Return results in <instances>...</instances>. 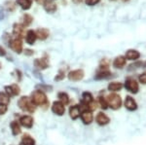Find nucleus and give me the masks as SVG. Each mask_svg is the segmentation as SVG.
I'll return each mask as SVG.
<instances>
[{"instance_id":"35","label":"nucleus","mask_w":146,"mask_h":145,"mask_svg":"<svg viewBox=\"0 0 146 145\" xmlns=\"http://www.w3.org/2000/svg\"><path fill=\"white\" fill-rule=\"evenodd\" d=\"M86 4L88 6H95L96 4H98L100 2V0H86Z\"/></svg>"},{"instance_id":"18","label":"nucleus","mask_w":146,"mask_h":145,"mask_svg":"<svg viewBox=\"0 0 146 145\" xmlns=\"http://www.w3.org/2000/svg\"><path fill=\"white\" fill-rule=\"evenodd\" d=\"M25 38V42H27L28 45H33L35 43V41L37 40L36 33H35V31H33V30H31V29L27 31Z\"/></svg>"},{"instance_id":"26","label":"nucleus","mask_w":146,"mask_h":145,"mask_svg":"<svg viewBox=\"0 0 146 145\" xmlns=\"http://www.w3.org/2000/svg\"><path fill=\"white\" fill-rule=\"evenodd\" d=\"M17 4L23 10H29L31 8L32 1L31 0H17Z\"/></svg>"},{"instance_id":"8","label":"nucleus","mask_w":146,"mask_h":145,"mask_svg":"<svg viewBox=\"0 0 146 145\" xmlns=\"http://www.w3.org/2000/svg\"><path fill=\"white\" fill-rule=\"evenodd\" d=\"M18 122L20 123L21 127L27 128H31L33 127L34 120L30 115H23L20 117Z\"/></svg>"},{"instance_id":"23","label":"nucleus","mask_w":146,"mask_h":145,"mask_svg":"<svg viewBox=\"0 0 146 145\" xmlns=\"http://www.w3.org/2000/svg\"><path fill=\"white\" fill-rule=\"evenodd\" d=\"M10 128H11V132L13 135H18L22 132V128H21V125L18 121H13V122H11Z\"/></svg>"},{"instance_id":"11","label":"nucleus","mask_w":146,"mask_h":145,"mask_svg":"<svg viewBox=\"0 0 146 145\" xmlns=\"http://www.w3.org/2000/svg\"><path fill=\"white\" fill-rule=\"evenodd\" d=\"M124 105L126 107L127 110L133 112V111H135L137 109V103L133 97L131 95H127L126 99H125V101H124Z\"/></svg>"},{"instance_id":"42","label":"nucleus","mask_w":146,"mask_h":145,"mask_svg":"<svg viewBox=\"0 0 146 145\" xmlns=\"http://www.w3.org/2000/svg\"><path fill=\"white\" fill-rule=\"evenodd\" d=\"M0 69H1V62H0Z\"/></svg>"},{"instance_id":"9","label":"nucleus","mask_w":146,"mask_h":145,"mask_svg":"<svg viewBox=\"0 0 146 145\" xmlns=\"http://www.w3.org/2000/svg\"><path fill=\"white\" fill-rule=\"evenodd\" d=\"M9 47L17 54H21L23 52V42L21 39L13 38L9 41Z\"/></svg>"},{"instance_id":"16","label":"nucleus","mask_w":146,"mask_h":145,"mask_svg":"<svg viewBox=\"0 0 146 145\" xmlns=\"http://www.w3.org/2000/svg\"><path fill=\"white\" fill-rule=\"evenodd\" d=\"M81 115V110H80L79 105H72L69 107V116L72 120H77Z\"/></svg>"},{"instance_id":"40","label":"nucleus","mask_w":146,"mask_h":145,"mask_svg":"<svg viewBox=\"0 0 146 145\" xmlns=\"http://www.w3.org/2000/svg\"><path fill=\"white\" fill-rule=\"evenodd\" d=\"M73 1H74L75 3H80V2H82L83 0H73Z\"/></svg>"},{"instance_id":"22","label":"nucleus","mask_w":146,"mask_h":145,"mask_svg":"<svg viewBox=\"0 0 146 145\" xmlns=\"http://www.w3.org/2000/svg\"><path fill=\"white\" fill-rule=\"evenodd\" d=\"M35 33H36L37 39H39V40H46L49 37V35H50V31L47 28H38L35 31Z\"/></svg>"},{"instance_id":"33","label":"nucleus","mask_w":146,"mask_h":145,"mask_svg":"<svg viewBox=\"0 0 146 145\" xmlns=\"http://www.w3.org/2000/svg\"><path fill=\"white\" fill-rule=\"evenodd\" d=\"M108 65H109V62H108L106 58H104V60H102L100 62V69H103V70L108 69Z\"/></svg>"},{"instance_id":"15","label":"nucleus","mask_w":146,"mask_h":145,"mask_svg":"<svg viewBox=\"0 0 146 145\" xmlns=\"http://www.w3.org/2000/svg\"><path fill=\"white\" fill-rule=\"evenodd\" d=\"M126 62L127 60L125 58V56H118V57H116L114 58V60H113V66L117 69H122L126 65Z\"/></svg>"},{"instance_id":"2","label":"nucleus","mask_w":146,"mask_h":145,"mask_svg":"<svg viewBox=\"0 0 146 145\" xmlns=\"http://www.w3.org/2000/svg\"><path fill=\"white\" fill-rule=\"evenodd\" d=\"M18 106L20 107L21 110L28 112V113H33L36 109V106L32 103L31 100L28 97H22L18 100Z\"/></svg>"},{"instance_id":"27","label":"nucleus","mask_w":146,"mask_h":145,"mask_svg":"<svg viewBox=\"0 0 146 145\" xmlns=\"http://www.w3.org/2000/svg\"><path fill=\"white\" fill-rule=\"evenodd\" d=\"M22 145H35V140L32 138L30 135L28 134H25L22 137V142H21Z\"/></svg>"},{"instance_id":"12","label":"nucleus","mask_w":146,"mask_h":145,"mask_svg":"<svg viewBox=\"0 0 146 145\" xmlns=\"http://www.w3.org/2000/svg\"><path fill=\"white\" fill-rule=\"evenodd\" d=\"M96 122L98 126H106L110 123V118L103 112H98L96 116Z\"/></svg>"},{"instance_id":"32","label":"nucleus","mask_w":146,"mask_h":145,"mask_svg":"<svg viewBox=\"0 0 146 145\" xmlns=\"http://www.w3.org/2000/svg\"><path fill=\"white\" fill-rule=\"evenodd\" d=\"M64 77H65V71L60 69V72H58V73L56 74V76L55 77V81H60V80H62V79H64Z\"/></svg>"},{"instance_id":"30","label":"nucleus","mask_w":146,"mask_h":145,"mask_svg":"<svg viewBox=\"0 0 146 145\" xmlns=\"http://www.w3.org/2000/svg\"><path fill=\"white\" fill-rule=\"evenodd\" d=\"M98 104H100V106L103 109V110H106V109L108 108V104H107L106 97H102V95L98 97Z\"/></svg>"},{"instance_id":"36","label":"nucleus","mask_w":146,"mask_h":145,"mask_svg":"<svg viewBox=\"0 0 146 145\" xmlns=\"http://www.w3.org/2000/svg\"><path fill=\"white\" fill-rule=\"evenodd\" d=\"M8 110V107L7 105H1L0 104V115H4Z\"/></svg>"},{"instance_id":"13","label":"nucleus","mask_w":146,"mask_h":145,"mask_svg":"<svg viewBox=\"0 0 146 145\" xmlns=\"http://www.w3.org/2000/svg\"><path fill=\"white\" fill-rule=\"evenodd\" d=\"M80 118H81L82 122H83V124H85V125H90V124L93 123V121H94V115L91 111L81 112Z\"/></svg>"},{"instance_id":"19","label":"nucleus","mask_w":146,"mask_h":145,"mask_svg":"<svg viewBox=\"0 0 146 145\" xmlns=\"http://www.w3.org/2000/svg\"><path fill=\"white\" fill-rule=\"evenodd\" d=\"M111 75L112 73L108 69H100V71L96 74L95 79L96 80H105V79H108L109 77H111Z\"/></svg>"},{"instance_id":"29","label":"nucleus","mask_w":146,"mask_h":145,"mask_svg":"<svg viewBox=\"0 0 146 145\" xmlns=\"http://www.w3.org/2000/svg\"><path fill=\"white\" fill-rule=\"evenodd\" d=\"M10 103V97L6 95L5 93L0 92V104L1 105H7Z\"/></svg>"},{"instance_id":"34","label":"nucleus","mask_w":146,"mask_h":145,"mask_svg":"<svg viewBox=\"0 0 146 145\" xmlns=\"http://www.w3.org/2000/svg\"><path fill=\"white\" fill-rule=\"evenodd\" d=\"M138 81L139 83L143 84V85H146V71L141 73L139 76H138Z\"/></svg>"},{"instance_id":"28","label":"nucleus","mask_w":146,"mask_h":145,"mask_svg":"<svg viewBox=\"0 0 146 145\" xmlns=\"http://www.w3.org/2000/svg\"><path fill=\"white\" fill-rule=\"evenodd\" d=\"M22 21H23L22 24L23 26H28V25L31 24L32 21H33V18H32L30 15H28V14H25V15L22 17Z\"/></svg>"},{"instance_id":"21","label":"nucleus","mask_w":146,"mask_h":145,"mask_svg":"<svg viewBox=\"0 0 146 145\" xmlns=\"http://www.w3.org/2000/svg\"><path fill=\"white\" fill-rule=\"evenodd\" d=\"M43 8L44 10L46 12H48V13H54L56 9H58V7L55 3H54L53 1H51V0H45L43 3Z\"/></svg>"},{"instance_id":"10","label":"nucleus","mask_w":146,"mask_h":145,"mask_svg":"<svg viewBox=\"0 0 146 145\" xmlns=\"http://www.w3.org/2000/svg\"><path fill=\"white\" fill-rule=\"evenodd\" d=\"M4 91H5L4 93H5L9 97H16V95H20V93H21V89L17 84H13V85H10V86H5V87H4Z\"/></svg>"},{"instance_id":"39","label":"nucleus","mask_w":146,"mask_h":145,"mask_svg":"<svg viewBox=\"0 0 146 145\" xmlns=\"http://www.w3.org/2000/svg\"><path fill=\"white\" fill-rule=\"evenodd\" d=\"M35 1H36L38 4H43V3H44V1H45V0H35Z\"/></svg>"},{"instance_id":"14","label":"nucleus","mask_w":146,"mask_h":145,"mask_svg":"<svg viewBox=\"0 0 146 145\" xmlns=\"http://www.w3.org/2000/svg\"><path fill=\"white\" fill-rule=\"evenodd\" d=\"M125 58L126 60H137L138 58H140V53L138 52L137 50H135V49H129L126 52V55H125Z\"/></svg>"},{"instance_id":"7","label":"nucleus","mask_w":146,"mask_h":145,"mask_svg":"<svg viewBox=\"0 0 146 145\" xmlns=\"http://www.w3.org/2000/svg\"><path fill=\"white\" fill-rule=\"evenodd\" d=\"M52 112H53L55 115H58V116H62L63 114L65 113V105L62 104L60 101L58 100H56V101L53 102L52 104Z\"/></svg>"},{"instance_id":"20","label":"nucleus","mask_w":146,"mask_h":145,"mask_svg":"<svg viewBox=\"0 0 146 145\" xmlns=\"http://www.w3.org/2000/svg\"><path fill=\"white\" fill-rule=\"evenodd\" d=\"M94 100V97L92 95V93L90 92H84L82 93V99H81V104H85V105H89L92 103Z\"/></svg>"},{"instance_id":"3","label":"nucleus","mask_w":146,"mask_h":145,"mask_svg":"<svg viewBox=\"0 0 146 145\" xmlns=\"http://www.w3.org/2000/svg\"><path fill=\"white\" fill-rule=\"evenodd\" d=\"M106 100H107L108 108H111L113 110H118V109H120L122 106V103H123L121 97L115 93H110V95H108L106 97Z\"/></svg>"},{"instance_id":"37","label":"nucleus","mask_w":146,"mask_h":145,"mask_svg":"<svg viewBox=\"0 0 146 145\" xmlns=\"http://www.w3.org/2000/svg\"><path fill=\"white\" fill-rule=\"evenodd\" d=\"M6 55V51L4 50V48L0 47V56H5Z\"/></svg>"},{"instance_id":"5","label":"nucleus","mask_w":146,"mask_h":145,"mask_svg":"<svg viewBox=\"0 0 146 145\" xmlns=\"http://www.w3.org/2000/svg\"><path fill=\"white\" fill-rule=\"evenodd\" d=\"M13 34L15 38L22 40L25 36V26H23L22 23H15L13 25Z\"/></svg>"},{"instance_id":"4","label":"nucleus","mask_w":146,"mask_h":145,"mask_svg":"<svg viewBox=\"0 0 146 145\" xmlns=\"http://www.w3.org/2000/svg\"><path fill=\"white\" fill-rule=\"evenodd\" d=\"M124 87L128 92H129L131 93H133V95L137 93L138 91H139V84H138V82L136 81L135 78H133V77H128V78H126Z\"/></svg>"},{"instance_id":"38","label":"nucleus","mask_w":146,"mask_h":145,"mask_svg":"<svg viewBox=\"0 0 146 145\" xmlns=\"http://www.w3.org/2000/svg\"><path fill=\"white\" fill-rule=\"evenodd\" d=\"M25 54H27V56H30V55H32V54H33V51H31V50H25Z\"/></svg>"},{"instance_id":"25","label":"nucleus","mask_w":146,"mask_h":145,"mask_svg":"<svg viewBox=\"0 0 146 145\" xmlns=\"http://www.w3.org/2000/svg\"><path fill=\"white\" fill-rule=\"evenodd\" d=\"M58 101H60L62 104H64V105H67L70 101L69 95H68V93H65V92L58 93Z\"/></svg>"},{"instance_id":"43","label":"nucleus","mask_w":146,"mask_h":145,"mask_svg":"<svg viewBox=\"0 0 146 145\" xmlns=\"http://www.w3.org/2000/svg\"><path fill=\"white\" fill-rule=\"evenodd\" d=\"M124 1H126V0H124Z\"/></svg>"},{"instance_id":"17","label":"nucleus","mask_w":146,"mask_h":145,"mask_svg":"<svg viewBox=\"0 0 146 145\" xmlns=\"http://www.w3.org/2000/svg\"><path fill=\"white\" fill-rule=\"evenodd\" d=\"M34 65L35 67H37L38 69H46L49 65V60L46 58H36L34 60Z\"/></svg>"},{"instance_id":"24","label":"nucleus","mask_w":146,"mask_h":145,"mask_svg":"<svg viewBox=\"0 0 146 145\" xmlns=\"http://www.w3.org/2000/svg\"><path fill=\"white\" fill-rule=\"evenodd\" d=\"M122 88H123V84L120 83V82H111V83L108 84L107 86V89L108 91L110 92H118V91H121Z\"/></svg>"},{"instance_id":"41","label":"nucleus","mask_w":146,"mask_h":145,"mask_svg":"<svg viewBox=\"0 0 146 145\" xmlns=\"http://www.w3.org/2000/svg\"><path fill=\"white\" fill-rule=\"evenodd\" d=\"M142 67H146V62H143V64H142Z\"/></svg>"},{"instance_id":"6","label":"nucleus","mask_w":146,"mask_h":145,"mask_svg":"<svg viewBox=\"0 0 146 145\" xmlns=\"http://www.w3.org/2000/svg\"><path fill=\"white\" fill-rule=\"evenodd\" d=\"M85 76V72L83 69H75L69 71V73L67 74V77L70 81L73 82H77V81H81Z\"/></svg>"},{"instance_id":"44","label":"nucleus","mask_w":146,"mask_h":145,"mask_svg":"<svg viewBox=\"0 0 146 145\" xmlns=\"http://www.w3.org/2000/svg\"><path fill=\"white\" fill-rule=\"evenodd\" d=\"M51 1H53V0H51Z\"/></svg>"},{"instance_id":"31","label":"nucleus","mask_w":146,"mask_h":145,"mask_svg":"<svg viewBox=\"0 0 146 145\" xmlns=\"http://www.w3.org/2000/svg\"><path fill=\"white\" fill-rule=\"evenodd\" d=\"M142 64H143V62H139V60H135V62H133V64H129V66L128 70H129V71H131V70L138 69V68H140V67H142Z\"/></svg>"},{"instance_id":"45","label":"nucleus","mask_w":146,"mask_h":145,"mask_svg":"<svg viewBox=\"0 0 146 145\" xmlns=\"http://www.w3.org/2000/svg\"><path fill=\"white\" fill-rule=\"evenodd\" d=\"M20 145H22V144H20Z\"/></svg>"},{"instance_id":"1","label":"nucleus","mask_w":146,"mask_h":145,"mask_svg":"<svg viewBox=\"0 0 146 145\" xmlns=\"http://www.w3.org/2000/svg\"><path fill=\"white\" fill-rule=\"evenodd\" d=\"M30 100L33 103L35 106H40V107H44L46 108V106L49 105L48 99H47L46 93L41 90H36L34 92L31 93L30 95Z\"/></svg>"}]
</instances>
